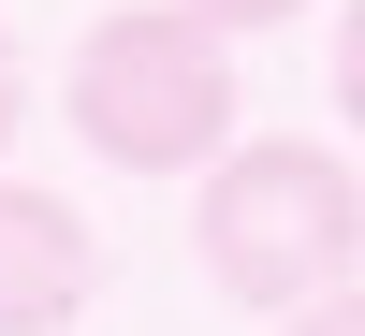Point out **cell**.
I'll return each instance as SVG.
<instances>
[{
	"label": "cell",
	"instance_id": "1",
	"mask_svg": "<svg viewBox=\"0 0 365 336\" xmlns=\"http://www.w3.org/2000/svg\"><path fill=\"white\" fill-rule=\"evenodd\" d=\"M58 117L117 175H205L234 146V29H205L190 0H117L58 58Z\"/></svg>",
	"mask_w": 365,
	"mask_h": 336
},
{
	"label": "cell",
	"instance_id": "2",
	"mask_svg": "<svg viewBox=\"0 0 365 336\" xmlns=\"http://www.w3.org/2000/svg\"><path fill=\"white\" fill-rule=\"evenodd\" d=\"M190 249L234 307H307V292L365 278V175L336 161L322 132H249L205 161V205H190Z\"/></svg>",
	"mask_w": 365,
	"mask_h": 336
},
{
	"label": "cell",
	"instance_id": "3",
	"mask_svg": "<svg viewBox=\"0 0 365 336\" xmlns=\"http://www.w3.org/2000/svg\"><path fill=\"white\" fill-rule=\"evenodd\" d=\"M88 292H103V234H88V205L0 175V336H58Z\"/></svg>",
	"mask_w": 365,
	"mask_h": 336
},
{
	"label": "cell",
	"instance_id": "4",
	"mask_svg": "<svg viewBox=\"0 0 365 336\" xmlns=\"http://www.w3.org/2000/svg\"><path fill=\"white\" fill-rule=\"evenodd\" d=\"M278 336H365V278H336V292H307V307H278Z\"/></svg>",
	"mask_w": 365,
	"mask_h": 336
},
{
	"label": "cell",
	"instance_id": "5",
	"mask_svg": "<svg viewBox=\"0 0 365 336\" xmlns=\"http://www.w3.org/2000/svg\"><path fill=\"white\" fill-rule=\"evenodd\" d=\"M336 117H351V132H365V0H351V15H336Z\"/></svg>",
	"mask_w": 365,
	"mask_h": 336
},
{
	"label": "cell",
	"instance_id": "6",
	"mask_svg": "<svg viewBox=\"0 0 365 336\" xmlns=\"http://www.w3.org/2000/svg\"><path fill=\"white\" fill-rule=\"evenodd\" d=\"M15 132H29V44L0 29V146H15Z\"/></svg>",
	"mask_w": 365,
	"mask_h": 336
},
{
	"label": "cell",
	"instance_id": "7",
	"mask_svg": "<svg viewBox=\"0 0 365 336\" xmlns=\"http://www.w3.org/2000/svg\"><path fill=\"white\" fill-rule=\"evenodd\" d=\"M205 29H278V15H307V0H190Z\"/></svg>",
	"mask_w": 365,
	"mask_h": 336
}]
</instances>
